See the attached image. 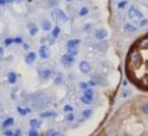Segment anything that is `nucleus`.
Returning a JSON list of instances; mask_svg holds the SVG:
<instances>
[{
    "instance_id": "nucleus-1",
    "label": "nucleus",
    "mask_w": 148,
    "mask_h": 136,
    "mask_svg": "<svg viewBox=\"0 0 148 136\" xmlns=\"http://www.w3.org/2000/svg\"><path fill=\"white\" fill-rule=\"evenodd\" d=\"M31 102H32V106L36 110H41V108H43L48 104V99H47V97L43 93L38 92V93L31 96Z\"/></svg>"
},
{
    "instance_id": "nucleus-2",
    "label": "nucleus",
    "mask_w": 148,
    "mask_h": 136,
    "mask_svg": "<svg viewBox=\"0 0 148 136\" xmlns=\"http://www.w3.org/2000/svg\"><path fill=\"white\" fill-rule=\"evenodd\" d=\"M128 16H129V19H132V20H136V22L138 20V19H140V20L143 19V14L139 10H138L137 8H134V6L129 8V10H128Z\"/></svg>"
},
{
    "instance_id": "nucleus-3",
    "label": "nucleus",
    "mask_w": 148,
    "mask_h": 136,
    "mask_svg": "<svg viewBox=\"0 0 148 136\" xmlns=\"http://www.w3.org/2000/svg\"><path fill=\"white\" fill-rule=\"evenodd\" d=\"M53 18L57 19V20H61V22H67L69 20V16H67V14L63 10H61V9H55L52 13Z\"/></svg>"
},
{
    "instance_id": "nucleus-4",
    "label": "nucleus",
    "mask_w": 148,
    "mask_h": 136,
    "mask_svg": "<svg viewBox=\"0 0 148 136\" xmlns=\"http://www.w3.org/2000/svg\"><path fill=\"white\" fill-rule=\"evenodd\" d=\"M79 68H80V71H81L82 73H89L90 69H91V66H90V63H89V62L82 61V62H80Z\"/></svg>"
},
{
    "instance_id": "nucleus-5",
    "label": "nucleus",
    "mask_w": 148,
    "mask_h": 136,
    "mask_svg": "<svg viewBox=\"0 0 148 136\" xmlns=\"http://www.w3.org/2000/svg\"><path fill=\"white\" fill-rule=\"evenodd\" d=\"M51 76H52L51 69H48V68H41L39 69V77H41L42 79H48V78H51Z\"/></svg>"
},
{
    "instance_id": "nucleus-6",
    "label": "nucleus",
    "mask_w": 148,
    "mask_h": 136,
    "mask_svg": "<svg viewBox=\"0 0 148 136\" xmlns=\"http://www.w3.org/2000/svg\"><path fill=\"white\" fill-rule=\"evenodd\" d=\"M108 37V30L106 29H97L95 32V38L97 41H103V39H105Z\"/></svg>"
},
{
    "instance_id": "nucleus-7",
    "label": "nucleus",
    "mask_w": 148,
    "mask_h": 136,
    "mask_svg": "<svg viewBox=\"0 0 148 136\" xmlns=\"http://www.w3.org/2000/svg\"><path fill=\"white\" fill-rule=\"evenodd\" d=\"M39 57L42 59H47L49 57V49L47 45H42V47L39 48Z\"/></svg>"
},
{
    "instance_id": "nucleus-8",
    "label": "nucleus",
    "mask_w": 148,
    "mask_h": 136,
    "mask_svg": "<svg viewBox=\"0 0 148 136\" xmlns=\"http://www.w3.org/2000/svg\"><path fill=\"white\" fill-rule=\"evenodd\" d=\"M123 29H124V32H125V33H136L138 28L136 25H133L132 23H125Z\"/></svg>"
},
{
    "instance_id": "nucleus-9",
    "label": "nucleus",
    "mask_w": 148,
    "mask_h": 136,
    "mask_svg": "<svg viewBox=\"0 0 148 136\" xmlns=\"http://www.w3.org/2000/svg\"><path fill=\"white\" fill-rule=\"evenodd\" d=\"M79 44H80V41L79 39H71V41H69L67 42V51L69 49H73V48H77L79 47Z\"/></svg>"
},
{
    "instance_id": "nucleus-10",
    "label": "nucleus",
    "mask_w": 148,
    "mask_h": 136,
    "mask_svg": "<svg viewBox=\"0 0 148 136\" xmlns=\"http://www.w3.org/2000/svg\"><path fill=\"white\" fill-rule=\"evenodd\" d=\"M73 61H75V59H73V57H71V55H69V54H65L62 57V63H63V66H71L72 63H73Z\"/></svg>"
},
{
    "instance_id": "nucleus-11",
    "label": "nucleus",
    "mask_w": 148,
    "mask_h": 136,
    "mask_svg": "<svg viewBox=\"0 0 148 136\" xmlns=\"http://www.w3.org/2000/svg\"><path fill=\"white\" fill-rule=\"evenodd\" d=\"M84 97L91 102L92 99H94V91H92L91 88H86L85 91H84Z\"/></svg>"
},
{
    "instance_id": "nucleus-12",
    "label": "nucleus",
    "mask_w": 148,
    "mask_h": 136,
    "mask_svg": "<svg viewBox=\"0 0 148 136\" xmlns=\"http://www.w3.org/2000/svg\"><path fill=\"white\" fill-rule=\"evenodd\" d=\"M36 58H37V54L34 52H29L28 54L25 55V62L28 63V64H31V63H33L36 61Z\"/></svg>"
},
{
    "instance_id": "nucleus-13",
    "label": "nucleus",
    "mask_w": 148,
    "mask_h": 136,
    "mask_svg": "<svg viewBox=\"0 0 148 136\" xmlns=\"http://www.w3.org/2000/svg\"><path fill=\"white\" fill-rule=\"evenodd\" d=\"M29 125H31V127H32V129H34V130H37V129L41 127L42 122L39 121V120H37V118H32V120L29 121Z\"/></svg>"
},
{
    "instance_id": "nucleus-14",
    "label": "nucleus",
    "mask_w": 148,
    "mask_h": 136,
    "mask_svg": "<svg viewBox=\"0 0 148 136\" xmlns=\"http://www.w3.org/2000/svg\"><path fill=\"white\" fill-rule=\"evenodd\" d=\"M51 28H52L51 22L47 20V19H43V20H42V29H43V30L48 32V30H51Z\"/></svg>"
},
{
    "instance_id": "nucleus-15",
    "label": "nucleus",
    "mask_w": 148,
    "mask_h": 136,
    "mask_svg": "<svg viewBox=\"0 0 148 136\" xmlns=\"http://www.w3.org/2000/svg\"><path fill=\"white\" fill-rule=\"evenodd\" d=\"M106 48H108V43L106 42H100V43H97V44L95 45V49H97V51H101V52H104Z\"/></svg>"
},
{
    "instance_id": "nucleus-16",
    "label": "nucleus",
    "mask_w": 148,
    "mask_h": 136,
    "mask_svg": "<svg viewBox=\"0 0 148 136\" xmlns=\"http://www.w3.org/2000/svg\"><path fill=\"white\" fill-rule=\"evenodd\" d=\"M8 82L10 85H14L16 82V73L14 72H10V73H8Z\"/></svg>"
},
{
    "instance_id": "nucleus-17",
    "label": "nucleus",
    "mask_w": 148,
    "mask_h": 136,
    "mask_svg": "<svg viewBox=\"0 0 148 136\" xmlns=\"http://www.w3.org/2000/svg\"><path fill=\"white\" fill-rule=\"evenodd\" d=\"M13 124H14V118H13V117H8L6 120H4V122H3V127L6 129V127H9V126H12Z\"/></svg>"
},
{
    "instance_id": "nucleus-18",
    "label": "nucleus",
    "mask_w": 148,
    "mask_h": 136,
    "mask_svg": "<svg viewBox=\"0 0 148 136\" xmlns=\"http://www.w3.org/2000/svg\"><path fill=\"white\" fill-rule=\"evenodd\" d=\"M92 81L95 82V85H97V83H99V85H105L106 83L105 79H104L103 77H100V76H95V77L92 78Z\"/></svg>"
},
{
    "instance_id": "nucleus-19",
    "label": "nucleus",
    "mask_w": 148,
    "mask_h": 136,
    "mask_svg": "<svg viewBox=\"0 0 148 136\" xmlns=\"http://www.w3.org/2000/svg\"><path fill=\"white\" fill-rule=\"evenodd\" d=\"M56 114H55V111H45V112H42L41 114V117L43 118H48V117H53Z\"/></svg>"
},
{
    "instance_id": "nucleus-20",
    "label": "nucleus",
    "mask_w": 148,
    "mask_h": 136,
    "mask_svg": "<svg viewBox=\"0 0 148 136\" xmlns=\"http://www.w3.org/2000/svg\"><path fill=\"white\" fill-rule=\"evenodd\" d=\"M29 33H31V35H36L38 33V28L33 24H29Z\"/></svg>"
},
{
    "instance_id": "nucleus-21",
    "label": "nucleus",
    "mask_w": 148,
    "mask_h": 136,
    "mask_svg": "<svg viewBox=\"0 0 148 136\" xmlns=\"http://www.w3.org/2000/svg\"><path fill=\"white\" fill-rule=\"evenodd\" d=\"M60 32H61V29H60V26H55L52 30V37L53 38H57L60 35Z\"/></svg>"
},
{
    "instance_id": "nucleus-22",
    "label": "nucleus",
    "mask_w": 148,
    "mask_h": 136,
    "mask_svg": "<svg viewBox=\"0 0 148 136\" xmlns=\"http://www.w3.org/2000/svg\"><path fill=\"white\" fill-rule=\"evenodd\" d=\"M87 13H89V8H87V6H84V8L80 9L79 15L80 16H85V15H87Z\"/></svg>"
},
{
    "instance_id": "nucleus-23",
    "label": "nucleus",
    "mask_w": 148,
    "mask_h": 136,
    "mask_svg": "<svg viewBox=\"0 0 148 136\" xmlns=\"http://www.w3.org/2000/svg\"><path fill=\"white\" fill-rule=\"evenodd\" d=\"M79 53V51H77V48H73V49H69L67 51V54L69 55H71V57H75V55Z\"/></svg>"
},
{
    "instance_id": "nucleus-24",
    "label": "nucleus",
    "mask_w": 148,
    "mask_h": 136,
    "mask_svg": "<svg viewBox=\"0 0 148 136\" xmlns=\"http://www.w3.org/2000/svg\"><path fill=\"white\" fill-rule=\"evenodd\" d=\"M140 111H142V114L148 115V102H147V104H143L142 105V107H140Z\"/></svg>"
},
{
    "instance_id": "nucleus-25",
    "label": "nucleus",
    "mask_w": 148,
    "mask_h": 136,
    "mask_svg": "<svg viewBox=\"0 0 148 136\" xmlns=\"http://www.w3.org/2000/svg\"><path fill=\"white\" fill-rule=\"evenodd\" d=\"M29 111H31L29 108H22V107H18V112H19L21 115H27Z\"/></svg>"
},
{
    "instance_id": "nucleus-26",
    "label": "nucleus",
    "mask_w": 148,
    "mask_h": 136,
    "mask_svg": "<svg viewBox=\"0 0 148 136\" xmlns=\"http://www.w3.org/2000/svg\"><path fill=\"white\" fill-rule=\"evenodd\" d=\"M125 5H128V1H127V0H122V1L118 3V8H119V9H123Z\"/></svg>"
},
{
    "instance_id": "nucleus-27",
    "label": "nucleus",
    "mask_w": 148,
    "mask_h": 136,
    "mask_svg": "<svg viewBox=\"0 0 148 136\" xmlns=\"http://www.w3.org/2000/svg\"><path fill=\"white\" fill-rule=\"evenodd\" d=\"M82 114H84V117H85V118H89V117H91L92 111H91V110H85V111L82 112Z\"/></svg>"
},
{
    "instance_id": "nucleus-28",
    "label": "nucleus",
    "mask_w": 148,
    "mask_h": 136,
    "mask_svg": "<svg viewBox=\"0 0 148 136\" xmlns=\"http://www.w3.org/2000/svg\"><path fill=\"white\" fill-rule=\"evenodd\" d=\"M28 136H39V135H38V131H37V130H34V129H31L29 132H28Z\"/></svg>"
},
{
    "instance_id": "nucleus-29",
    "label": "nucleus",
    "mask_w": 148,
    "mask_h": 136,
    "mask_svg": "<svg viewBox=\"0 0 148 136\" xmlns=\"http://www.w3.org/2000/svg\"><path fill=\"white\" fill-rule=\"evenodd\" d=\"M4 43H5V45H10L12 43H14V38H6Z\"/></svg>"
},
{
    "instance_id": "nucleus-30",
    "label": "nucleus",
    "mask_w": 148,
    "mask_h": 136,
    "mask_svg": "<svg viewBox=\"0 0 148 136\" xmlns=\"http://www.w3.org/2000/svg\"><path fill=\"white\" fill-rule=\"evenodd\" d=\"M73 118H75V116H73L72 112L67 114V116H66V120H67V121H73Z\"/></svg>"
},
{
    "instance_id": "nucleus-31",
    "label": "nucleus",
    "mask_w": 148,
    "mask_h": 136,
    "mask_svg": "<svg viewBox=\"0 0 148 136\" xmlns=\"http://www.w3.org/2000/svg\"><path fill=\"white\" fill-rule=\"evenodd\" d=\"M148 24V20L147 19H142V20L139 22V24H138V26H140V28H142V26H146Z\"/></svg>"
},
{
    "instance_id": "nucleus-32",
    "label": "nucleus",
    "mask_w": 148,
    "mask_h": 136,
    "mask_svg": "<svg viewBox=\"0 0 148 136\" xmlns=\"http://www.w3.org/2000/svg\"><path fill=\"white\" fill-rule=\"evenodd\" d=\"M63 111H65V112H69V114H70V112H72V106L66 105L65 107H63Z\"/></svg>"
},
{
    "instance_id": "nucleus-33",
    "label": "nucleus",
    "mask_w": 148,
    "mask_h": 136,
    "mask_svg": "<svg viewBox=\"0 0 148 136\" xmlns=\"http://www.w3.org/2000/svg\"><path fill=\"white\" fill-rule=\"evenodd\" d=\"M14 1V0H0V5H6L8 3H12Z\"/></svg>"
},
{
    "instance_id": "nucleus-34",
    "label": "nucleus",
    "mask_w": 148,
    "mask_h": 136,
    "mask_svg": "<svg viewBox=\"0 0 148 136\" xmlns=\"http://www.w3.org/2000/svg\"><path fill=\"white\" fill-rule=\"evenodd\" d=\"M14 43H18V44H22V43H23V39H22L21 37L14 38Z\"/></svg>"
},
{
    "instance_id": "nucleus-35",
    "label": "nucleus",
    "mask_w": 148,
    "mask_h": 136,
    "mask_svg": "<svg viewBox=\"0 0 148 136\" xmlns=\"http://www.w3.org/2000/svg\"><path fill=\"white\" fill-rule=\"evenodd\" d=\"M48 1H49V5L55 6V5H57V3H58L60 0H48Z\"/></svg>"
},
{
    "instance_id": "nucleus-36",
    "label": "nucleus",
    "mask_w": 148,
    "mask_h": 136,
    "mask_svg": "<svg viewBox=\"0 0 148 136\" xmlns=\"http://www.w3.org/2000/svg\"><path fill=\"white\" fill-rule=\"evenodd\" d=\"M80 87L84 88V89H86V88H89V85H87L86 82H81V85H80Z\"/></svg>"
},
{
    "instance_id": "nucleus-37",
    "label": "nucleus",
    "mask_w": 148,
    "mask_h": 136,
    "mask_svg": "<svg viewBox=\"0 0 148 136\" xmlns=\"http://www.w3.org/2000/svg\"><path fill=\"white\" fill-rule=\"evenodd\" d=\"M13 134H14V132L10 131V130H5V132H4L5 136H13Z\"/></svg>"
},
{
    "instance_id": "nucleus-38",
    "label": "nucleus",
    "mask_w": 148,
    "mask_h": 136,
    "mask_svg": "<svg viewBox=\"0 0 148 136\" xmlns=\"http://www.w3.org/2000/svg\"><path fill=\"white\" fill-rule=\"evenodd\" d=\"M81 101H82V102H84V104H85V105H90V104H91V102H90L89 99H86L85 97H81Z\"/></svg>"
},
{
    "instance_id": "nucleus-39",
    "label": "nucleus",
    "mask_w": 148,
    "mask_h": 136,
    "mask_svg": "<svg viewBox=\"0 0 148 136\" xmlns=\"http://www.w3.org/2000/svg\"><path fill=\"white\" fill-rule=\"evenodd\" d=\"M53 134H55V131L53 130H48L46 132V136H53Z\"/></svg>"
},
{
    "instance_id": "nucleus-40",
    "label": "nucleus",
    "mask_w": 148,
    "mask_h": 136,
    "mask_svg": "<svg viewBox=\"0 0 148 136\" xmlns=\"http://www.w3.org/2000/svg\"><path fill=\"white\" fill-rule=\"evenodd\" d=\"M13 136H22V131L21 130H16L14 134H13Z\"/></svg>"
},
{
    "instance_id": "nucleus-41",
    "label": "nucleus",
    "mask_w": 148,
    "mask_h": 136,
    "mask_svg": "<svg viewBox=\"0 0 148 136\" xmlns=\"http://www.w3.org/2000/svg\"><path fill=\"white\" fill-rule=\"evenodd\" d=\"M55 82H56V85H60V83H61V76H60L58 78H56Z\"/></svg>"
},
{
    "instance_id": "nucleus-42",
    "label": "nucleus",
    "mask_w": 148,
    "mask_h": 136,
    "mask_svg": "<svg viewBox=\"0 0 148 136\" xmlns=\"http://www.w3.org/2000/svg\"><path fill=\"white\" fill-rule=\"evenodd\" d=\"M3 55H4V49H3L1 47H0V58H1Z\"/></svg>"
},
{
    "instance_id": "nucleus-43",
    "label": "nucleus",
    "mask_w": 148,
    "mask_h": 136,
    "mask_svg": "<svg viewBox=\"0 0 148 136\" xmlns=\"http://www.w3.org/2000/svg\"><path fill=\"white\" fill-rule=\"evenodd\" d=\"M53 136H63V135L61 134V132H56V131H55V134H53Z\"/></svg>"
},
{
    "instance_id": "nucleus-44",
    "label": "nucleus",
    "mask_w": 148,
    "mask_h": 136,
    "mask_svg": "<svg viewBox=\"0 0 148 136\" xmlns=\"http://www.w3.org/2000/svg\"><path fill=\"white\" fill-rule=\"evenodd\" d=\"M3 111H4V107H3V105L0 104V114H3Z\"/></svg>"
},
{
    "instance_id": "nucleus-45",
    "label": "nucleus",
    "mask_w": 148,
    "mask_h": 136,
    "mask_svg": "<svg viewBox=\"0 0 148 136\" xmlns=\"http://www.w3.org/2000/svg\"><path fill=\"white\" fill-rule=\"evenodd\" d=\"M90 28H91V25H85V28H84V29H85V30H87V29H90Z\"/></svg>"
},
{
    "instance_id": "nucleus-46",
    "label": "nucleus",
    "mask_w": 148,
    "mask_h": 136,
    "mask_svg": "<svg viewBox=\"0 0 148 136\" xmlns=\"http://www.w3.org/2000/svg\"><path fill=\"white\" fill-rule=\"evenodd\" d=\"M97 136H106V134H105V132H101V134L97 135Z\"/></svg>"
},
{
    "instance_id": "nucleus-47",
    "label": "nucleus",
    "mask_w": 148,
    "mask_h": 136,
    "mask_svg": "<svg viewBox=\"0 0 148 136\" xmlns=\"http://www.w3.org/2000/svg\"><path fill=\"white\" fill-rule=\"evenodd\" d=\"M66 1H72V0H66Z\"/></svg>"
}]
</instances>
